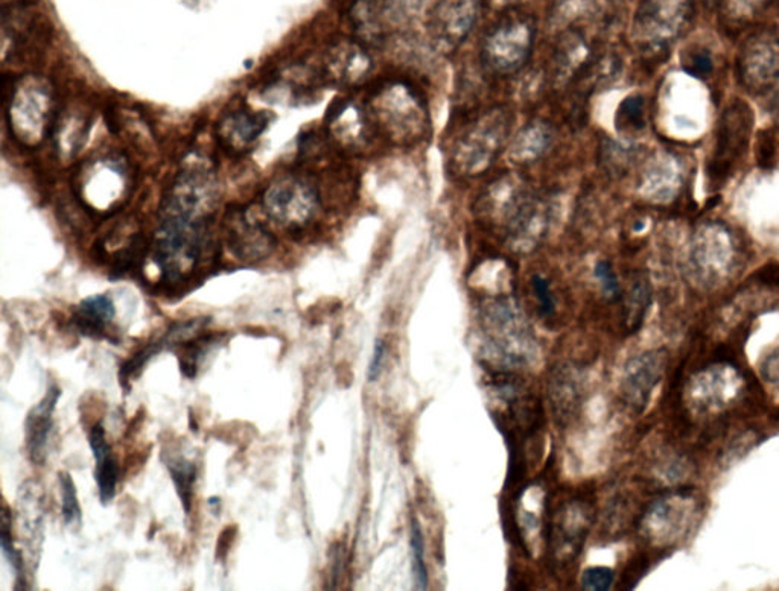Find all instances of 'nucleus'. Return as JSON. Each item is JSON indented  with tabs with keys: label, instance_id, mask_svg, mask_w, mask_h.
Listing matches in <instances>:
<instances>
[{
	"label": "nucleus",
	"instance_id": "c756f323",
	"mask_svg": "<svg viewBox=\"0 0 779 591\" xmlns=\"http://www.w3.org/2000/svg\"><path fill=\"white\" fill-rule=\"evenodd\" d=\"M162 350H164V344L162 338H160L158 340H152V343L148 344L147 347H144L142 350H139L137 354L133 355L130 359L125 360L119 371L121 385H123L127 391L130 390L131 382L137 379V375L142 374L145 366H147V363Z\"/></svg>",
	"mask_w": 779,
	"mask_h": 591
},
{
	"label": "nucleus",
	"instance_id": "aec40b11",
	"mask_svg": "<svg viewBox=\"0 0 779 591\" xmlns=\"http://www.w3.org/2000/svg\"><path fill=\"white\" fill-rule=\"evenodd\" d=\"M90 449L95 456V480L100 500L103 505H108L115 499L117 480H119L121 468L116 457L113 456L110 448L103 422H96L90 430Z\"/></svg>",
	"mask_w": 779,
	"mask_h": 591
},
{
	"label": "nucleus",
	"instance_id": "a211bd4d",
	"mask_svg": "<svg viewBox=\"0 0 779 591\" xmlns=\"http://www.w3.org/2000/svg\"><path fill=\"white\" fill-rule=\"evenodd\" d=\"M270 117L265 112H240L230 113L221 120L218 128V136L227 150L233 152H244L250 150L265 129L268 128Z\"/></svg>",
	"mask_w": 779,
	"mask_h": 591
},
{
	"label": "nucleus",
	"instance_id": "bb28decb",
	"mask_svg": "<svg viewBox=\"0 0 779 591\" xmlns=\"http://www.w3.org/2000/svg\"><path fill=\"white\" fill-rule=\"evenodd\" d=\"M225 334L197 335L179 347L180 370L187 379H195L199 360L205 358L207 350L214 347Z\"/></svg>",
	"mask_w": 779,
	"mask_h": 591
},
{
	"label": "nucleus",
	"instance_id": "a878e982",
	"mask_svg": "<svg viewBox=\"0 0 779 591\" xmlns=\"http://www.w3.org/2000/svg\"><path fill=\"white\" fill-rule=\"evenodd\" d=\"M0 546H2L3 555L10 563L11 569L14 570L15 586L14 590H26V571L25 563L21 552L15 549L13 542V514L10 508L3 507L2 520H0Z\"/></svg>",
	"mask_w": 779,
	"mask_h": 591
},
{
	"label": "nucleus",
	"instance_id": "6e6552de",
	"mask_svg": "<svg viewBox=\"0 0 779 591\" xmlns=\"http://www.w3.org/2000/svg\"><path fill=\"white\" fill-rule=\"evenodd\" d=\"M740 84L761 95L779 80V37L774 31H758L746 38L737 57Z\"/></svg>",
	"mask_w": 779,
	"mask_h": 591
},
{
	"label": "nucleus",
	"instance_id": "b1692460",
	"mask_svg": "<svg viewBox=\"0 0 779 591\" xmlns=\"http://www.w3.org/2000/svg\"><path fill=\"white\" fill-rule=\"evenodd\" d=\"M650 304H652V286L644 274H637L630 285L625 304V324L630 334L640 331L643 326Z\"/></svg>",
	"mask_w": 779,
	"mask_h": 591
},
{
	"label": "nucleus",
	"instance_id": "49530a36",
	"mask_svg": "<svg viewBox=\"0 0 779 591\" xmlns=\"http://www.w3.org/2000/svg\"><path fill=\"white\" fill-rule=\"evenodd\" d=\"M759 283L770 286V288H779V265H767L759 269L757 274Z\"/></svg>",
	"mask_w": 779,
	"mask_h": 591
},
{
	"label": "nucleus",
	"instance_id": "f8f14e48",
	"mask_svg": "<svg viewBox=\"0 0 779 591\" xmlns=\"http://www.w3.org/2000/svg\"><path fill=\"white\" fill-rule=\"evenodd\" d=\"M667 362V351L653 350L638 355L626 363L621 393L630 409L641 414L648 408L653 391L663 381Z\"/></svg>",
	"mask_w": 779,
	"mask_h": 591
},
{
	"label": "nucleus",
	"instance_id": "2eb2a0df",
	"mask_svg": "<svg viewBox=\"0 0 779 591\" xmlns=\"http://www.w3.org/2000/svg\"><path fill=\"white\" fill-rule=\"evenodd\" d=\"M551 218H553V207L550 201L528 192L513 217L508 219L506 224L508 241L516 250H530L546 236Z\"/></svg>",
	"mask_w": 779,
	"mask_h": 591
},
{
	"label": "nucleus",
	"instance_id": "423d86ee",
	"mask_svg": "<svg viewBox=\"0 0 779 591\" xmlns=\"http://www.w3.org/2000/svg\"><path fill=\"white\" fill-rule=\"evenodd\" d=\"M692 266L707 285H719L730 279L738 262L734 236L725 225L708 222L699 227L692 237Z\"/></svg>",
	"mask_w": 779,
	"mask_h": 591
},
{
	"label": "nucleus",
	"instance_id": "6ab92c4d",
	"mask_svg": "<svg viewBox=\"0 0 779 591\" xmlns=\"http://www.w3.org/2000/svg\"><path fill=\"white\" fill-rule=\"evenodd\" d=\"M115 316L116 309L113 300L101 293V296L88 297L78 304L70 318V326L85 338H108V327Z\"/></svg>",
	"mask_w": 779,
	"mask_h": 591
},
{
	"label": "nucleus",
	"instance_id": "1a4fd4ad",
	"mask_svg": "<svg viewBox=\"0 0 779 591\" xmlns=\"http://www.w3.org/2000/svg\"><path fill=\"white\" fill-rule=\"evenodd\" d=\"M699 511L698 499L690 491L661 497L644 514L645 537L656 544H673L687 535Z\"/></svg>",
	"mask_w": 779,
	"mask_h": 591
},
{
	"label": "nucleus",
	"instance_id": "412c9836",
	"mask_svg": "<svg viewBox=\"0 0 779 591\" xmlns=\"http://www.w3.org/2000/svg\"><path fill=\"white\" fill-rule=\"evenodd\" d=\"M370 68V57L359 45L336 46L327 61L328 78L336 84H355L366 78Z\"/></svg>",
	"mask_w": 779,
	"mask_h": 591
},
{
	"label": "nucleus",
	"instance_id": "e433bc0d",
	"mask_svg": "<svg viewBox=\"0 0 779 591\" xmlns=\"http://www.w3.org/2000/svg\"><path fill=\"white\" fill-rule=\"evenodd\" d=\"M602 163L605 170L612 175L625 174L628 170L630 159V152L626 148L620 147V144L612 142V140H606L602 147Z\"/></svg>",
	"mask_w": 779,
	"mask_h": 591
},
{
	"label": "nucleus",
	"instance_id": "0eeeda50",
	"mask_svg": "<svg viewBox=\"0 0 779 591\" xmlns=\"http://www.w3.org/2000/svg\"><path fill=\"white\" fill-rule=\"evenodd\" d=\"M508 128L511 123L503 112L489 113L473 124L468 135L461 137L457 144L452 159L457 170L466 175H476L491 166L492 160L503 147Z\"/></svg>",
	"mask_w": 779,
	"mask_h": 591
},
{
	"label": "nucleus",
	"instance_id": "20e7f679",
	"mask_svg": "<svg viewBox=\"0 0 779 591\" xmlns=\"http://www.w3.org/2000/svg\"><path fill=\"white\" fill-rule=\"evenodd\" d=\"M692 10V0H644L633 26L638 45L648 53L667 49L687 31Z\"/></svg>",
	"mask_w": 779,
	"mask_h": 591
},
{
	"label": "nucleus",
	"instance_id": "4c0bfd02",
	"mask_svg": "<svg viewBox=\"0 0 779 591\" xmlns=\"http://www.w3.org/2000/svg\"><path fill=\"white\" fill-rule=\"evenodd\" d=\"M616 573L609 567H589L583 571L581 584L586 591H608L612 589Z\"/></svg>",
	"mask_w": 779,
	"mask_h": 591
},
{
	"label": "nucleus",
	"instance_id": "f03ea898",
	"mask_svg": "<svg viewBox=\"0 0 779 591\" xmlns=\"http://www.w3.org/2000/svg\"><path fill=\"white\" fill-rule=\"evenodd\" d=\"M754 125L753 108L745 101H732L722 113L714 151L707 170L711 186L720 187L726 183L745 159Z\"/></svg>",
	"mask_w": 779,
	"mask_h": 591
},
{
	"label": "nucleus",
	"instance_id": "cd10ccee",
	"mask_svg": "<svg viewBox=\"0 0 779 591\" xmlns=\"http://www.w3.org/2000/svg\"><path fill=\"white\" fill-rule=\"evenodd\" d=\"M351 22L356 37L366 45H378L381 38L377 11L370 0H356L351 10Z\"/></svg>",
	"mask_w": 779,
	"mask_h": 591
},
{
	"label": "nucleus",
	"instance_id": "9d476101",
	"mask_svg": "<svg viewBox=\"0 0 779 591\" xmlns=\"http://www.w3.org/2000/svg\"><path fill=\"white\" fill-rule=\"evenodd\" d=\"M128 182L130 175L123 160L113 157L96 160L81 174L80 197L96 213L112 211L127 195Z\"/></svg>",
	"mask_w": 779,
	"mask_h": 591
},
{
	"label": "nucleus",
	"instance_id": "4be33fe9",
	"mask_svg": "<svg viewBox=\"0 0 779 591\" xmlns=\"http://www.w3.org/2000/svg\"><path fill=\"white\" fill-rule=\"evenodd\" d=\"M551 142H553V131H551L550 125L539 120V123L528 125L516 137L512 144V157L519 163L534 162L546 154Z\"/></svg>",
	"mask_w": 779,
	"mask_h": 591
},
{
	"label": "nucleus",
	"instance_id": "37998d69",
	"mask_svg": "<svg viewBox=\"0 0 779 591\" xmlns=\"http://www.w3.org/2000/svg\"><path fill=\"white\" fill-rule=\"evenodd\" d=\"M383 358H386V343L382 339H378L375 343L374 354H371L369 370H367V381H378L379 375L382 373Z\"/></svg>",
	"mask_w": 779,
	"mask_h": 591
},
{
	"label": "nucleus",
	"instance_id": "72a5a7b5",
	"mask_svg": "<svg viewBox=\"0 0 779 591\" xmlns=\"http://www.w3.org/2000/svg\"><path fill=\"white\" fill-rule=\"evenodd\" d=\"M61 491V514L68 526L81 524V507L78 500L76 483L68 472L58 473Z\"/></svg>",
	"mask_w": 779,
	"mask_h": 591
},
{
	"label": "nucleus",
	"instance_id": "f257e3e1",
	"mask_svg": "<svg viewBox=\"0 0 779 591\" xmlns=\"http://www.w3.org/2000/svg\"><path fill=\"white\" fill-rule=\"evenodd\" d=\"M8 127L25 147H37L53 124V92L38 78H22L11 85L7 109Z\"/></svg>",
	"mask_w": 779,
	"mask_h": 591
},
{
	"label": "nucleus",
	"instance_id": "c85d7f7f",
	"mask_svg": "<svg viewBox=\"0 0 779 591\" xmlns=\"http://www.w3.org/2000/svg\"><path fill=\"white\" fill-rule=\"evenodd\" d=\"M618 131L637 132L645 128V103L640 95L626 97L617 109Z\"/></svg>",
	"mask_w": 779,
	"mask_h": 591
},
{
	"label": "nucleus",
	"instance_id": "5701e85b",
	"mask_svg": "<svg viewBox=\"0 0 779 591\" xmlns=\"http://www.w3.org/2000/svg\"><path fill=\"white\" fill-rule=\"evenodd\" d=\"M162 460L167 465L172 483H174L175 491L182 500L183 510L190 514L192 510V500H194V485L197 480V464L186 460L182 453L164 450Z\"/></svg>",
	"mask_w": 779,
	"mask_h": 591
},
{
	"label": "nucleus",
	"instance_id": "2f4dec72",
	"mask_svg": "<svg viewBox=\"0 0 779 591\" xmlns=\"http://www.w3.org/2000/svg\"><path fill=\"white\" fill-rule=\"evenodd\" d=\"M411 555H413V577L417 590H426L429 584L428 569L425 565L424 535L417 520L411 522Z\"/></svg>",
	"mask_w": 779,
	"mask_h": 591
},
{
	"label": "nucleus",
	"instance_id": "de8ad7c7",
	"mask_svg": "<svg viewBox=\"0 0 779 591\" xmlns=\"http://www.w3.org/2000/svg\"><path fill=\"white\" fill-rule=\"evenodd\" d=\"M770 112H772L774 123L779 129V92L775 95L772 104H770Z\"/></svg>",
	"mask_w": 779,
	"mask_h": 591
},
{
	"label": "nucleus",
	"instance_id": "c03bdc74",
	"mask_svg": "<svg viewBox=\"0 0 779 591\" xmlns=\"http://www.w3.org/2000/svg\"><path fill=\"white\" fill-rule=\"evenodd\" d=\"M761 375L769 385L779 390V348L767 356L765 362H763Z\"/></svg>",
	"mask_w": 779,
	"mask_h": 591
},
{
	"label": "nucleus",
	"instance_id": "c9c22d12",
	"mask_svg": "<svg viewBox=\"0 0 779 591\" xmlns=\"http://www.w3.org/2000/svg\"><path fill=\"white\" fill-rule=\"evenodd\" d=\"M766 0H725V18L732 25H746L757 18Z\"/></svg>",
	"mask_w": 779,
	"mask_h": 591
},
{
	"label": "nucleus",
	"instance_id": "a19ab883",
	"mask_svg": "<svg viewBox=\"0 0 779 591\" xmlns=\"http://www.w3.org/2000/svg\"><path fill=\"white\" fill-rule=\"evenodd\" d=\"M684 68L691 77L708 78L714 70V61H712L711 54L707 49H698L688 55Z\"/></svg>",
	"mask_w": 779,
	"mask_h": 591
},
{
	"label": "nucleus",
	"instance_id": "f3484780",
	"mask_svg": "<svg viewBox=\"0 0 779 591\" xmlns=\"http://www.w3.org/2000/svg\"><path fill=\"white\" fill-rule=\"evenodd\" d=\"M60 397V386L50 383L45 397L27 414L25 421L26 449L30 460L35 465L45 464L46 456H48L49 437L54 425L53 415Z\"/></svg>",
	"mask_w": 779,
	"mask_h": 591
},
{
	"label": "nucleus",
	"instance_id": "ddd939ff",
	"mask_svg": "<svg viewBox=\"0 0 779 591\" xmlns=\"http://www.w3.org/2000/svg\"><path fill=\"white\" fill-rule=\"evenodd\" d=\"M226 239L230 253L245 264L265 260L276 248V239L267 227L245 210H233L227 215Z\"/></svg>",
	"mask_w": 779,
	"mask_h": 591
},
{
	"label": "nucleus",
	"instance_id": "39448f33",
	"mask_svg": "<svg viewBox=\"0 0 779 591\" xmlns=\"http://www.w3.org/2000/svg\"><path fill=\"white\" fill-rule=\"evenodd\" d=\"M319 192L307 179L285 175L277 178L262 197V209L273 222L287 230L305 229L319 211Z\"/></svg>",
	"mask_w": 779,
	"mask_h": 591
},
{
	"label": "nucleus",
	"instance_id": "473e14b6",
	"mask_svg": "<svg viewBox=\"0 0 779 591\" xmlns=\"http://www.w3.org/2000/svg\"><path fill=\"white\" fill-rule=\"evenodd\" d=\"M426 0H383V14L394 25H410L421 18Z\"/></svg>",
	"mask_w": 779,
	"mask_h": 591
},
{
	"label": "nucleus",
	"instance_id": "ea45409f",
	"mask_svg": "<svg viewBox=\"0 0 779 591\" xmlns=\"http://www.w3.org/2000/svg\"><path fill=\"white\" fill-rule=\"evenodd\" d=\"M595 279L600 283L603 293L609 300L617 301L621 297V286L616 271L608 260H600L594 268Z\"/></svg>",
	"mask_w": 779,
	"mask_h": 591
},
{
	"label": "nucleus",
	"instance_id": "a18cd8bd",
	"mask_svg": "<svg viewBox=\"0 0 779 591\" xmlns=\"http://www.w3.org/2000/svg\"><path fill=\"white\" fill-rule=\"evenodd\" d=\"M234 532H237V528L229 526L226 528L225 532H222L221 535H219L217 544L218 559H225L227 557V554H229L230 547H232Z\"/></svg>",
	"mask_w": 779,
	"mask_h": 591
},
{
	"label": "nucleus",
	"instance_id": "f704fd0d",
	"mask_svg": "<svg viewBox=\"0 0 779 591\" xmlns=\"http://www.w3.org/2000/svg\"><path fill=\"white\" fill-rule=\"evenodd\" d=\"M578 385L577 381H574L573 375L570 373L561 375V379L555 378L554 386L551 387V393H553V406L561 415H571L575 403L578 398Z\"/></svg>",
	"mask_w": 779,
	"mask_h": 591
},
{
	"label": "nucleus",
	"instance_id": "7ed1b4c3",
	"mask_svg": "<svg viewBox=\"0 0 779 591\" xmlns=\"http://www.w3.org/2000/svg\"><path fill=\"white\" fill-rule=\"evenodd\" d=\"M534 45V22L526 18H511L485 35L481 61L495 76H515L527 65Z\"/></svg>",
	"mask_w": 779,
	"mask_h": 591
},
{
	"label": "nucleus",
	"instance_id": "4468645a",
	"mask_svg": "<svg viewBox=\"0 0 779 591\" xmlns=\"http://www.w3.org/2000/svg\"><path fill=\"white\" fill-rule=\"evenodd\" d=\"M688 390L695 408L719 410L738 397L742 379L735 368L726 363H714L695 375Z\"/></svg>",
	"mask_w": 779,
	"mask_h": 591
},
{
	"label": "nucleus",
	"instance_id": "7c9ffc66",
	"mask_svg": "<svg viewBox=\"0 0 779 591\" xmlns=\"http://www.w3.org/2000/svg\"><path fill=\"white\" fill-rule=\"evenodd\" d=\"M85 123L80 117L68 116L57 124V148L61 154H76L84 139Z\"/></svg>",
	"mask_w": 779,
	"mask_h": 591
},
{
	"label": "nucleus",
	"instance_id": "393cba45",
	"mask_svg": "<svg viewBox=\"0 0 779 591\" xmlns=\"http://www.w3.org/2000/svg\"><path fill=\"white\" fill-rule=\"evenodd\" d=\"M328 123L339 139L354 142L363 132V115L354 104L340 101L328 112Z\"/></svg>",
	"mask_w": 779,
	"mask_h": 591
},
{
	"label": "nucleus",
	"instance_id": "dca6fc26",
	"mask_svg": "<svg viewBox=\"0 0 779 591\" xmlns=\"http://www.w3.org/2000/svg\"><path fill=\"white\" fill-rule=\"evenodd\" d=\"M378 107L379 117L383 124L393 129L394 135L411 137L419 129L422 131L424 113L421 104L417 103V97L403 85H393L382 92L378 100Z\"/></svg>",
	"mask_w": 779,
	"mask_h": 591
},
{
	"label": "nucleus",
	"instance_id": "79ce46f5",
	"mask_svg": "<svg viewBox=\"0 0 779 591\" xmlns=\"http://www.w3.org/2000/svg\"><path fill=\"white\" fill-rule=\"evenodd\" d=\"M531 288H534L536 299H538L540 313L546 316H551L555 312V301L553 292H551L550 281L542 276H534L531 279Z\"/></svg>",
	"mask_w": 779,
	"mask_h": 591
},
{
	"label": "nucleus",
	"instance_id": "9b49d317",
	"mask_svg": "<svg viewBox=\"0 0 779 591\" xmlns=\"http://www.w3.org/2000/svg\"><path fill=\"white\" fill-rule=\"evenodd\" d=\"M480 0H442L429 15L431 42L440 53H452L479 21Z\"/></svg>",
	"mask_w": 779,
	"mask_h": 591
},
{
	"label": "nucleus",
	"instance_id": "58836bf2",
	"mask_svg": "<svg viewBox=\"0 0 779 591\" xmlns=\"http://www.w3.org/2000/svg\"><path fill=\"white\" fill-rule=\"evenodd\" d=\"M755 157H757L758 166L765 171L772 170L777 163V142H775L774 132L770 129H763L758 132Z\"/></svg>",
	"mask_w": 779,
	"mask_h": 591
}]
</instances>
